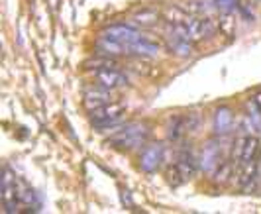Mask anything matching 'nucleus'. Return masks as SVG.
<instances>
[{
  "label": "nucleus",
  "instance_id": "13",
  "mask_svg": "<svg viewBox=\"0 0 261 214\" xmlns=\"http://www.w3.org/2000/svg\"><path fill=\"white\" fill-rule=\"evenodd\" d=\"M177 167L181 169V173L185 175V179H191V177L196 173V169H198V165H196V159L193 157V153L187 151V149H183V151L179 153Z\"/></svg>",
  "mask_w": 261,
  "mask_h": 214
},
{
  "label": "nucleus",
  "instance_id": "6",
  "mask_svg": "<svg viewBox=\"0 0 261 214\" xmlns=\"http://www.w3.org/2000/svg\"><path fill=\"white\" fill-rule=\"evenodd\" d=\"M96 83L106 91H114L120 87H126L128 77L118 69H102V71H96Z\"/></svg>",
  "mask_w": 261,
  "mask_h": 214
},
{
  "label": "nucleus",
  "instance_id": "8",
  "mask_svg": "<svg viewBox=\"0 0 261 214\" xmlns=\"http://www.w3.org/2000/svg\"><path fill=\"white\" fill-rule=\"evenodd\" d=\"M128 54L140 55V57H155L159 54V43L153 38H145L142 34V40H138L136 43L128 45Z\"/></svg>",
  "mask_w": 261,
  "mask_h": 214
},
{
  "label": "nucleus",
  "instance_id": "19",
  "mask_svg": "<svg viewBox=\"0 0 261 214\" xmlns=\"http://www.w3.org/2000/svg\"><path fill=\"white\" fill-rule=\"evenodd\" d=\"M185 130H187V122H185V116H175V118H171V122H169L167 136H169V140L177 142V140H179V138L185 134Z\"/></svg>",
  "mask_w": 261,
  "mask_h": 214
},
{
  "label": "nucleus",
  "instance_id": "24",
  "mask_svg": "<svg viewBox=\"0 0 261 214\" xmlns=\"http://www.w3.org/2000/svg\"><path fill=\"white\" fill-rule=\"evenodd\" d=\"M246 138H248V136H240V138L234 142V149H232V161H234V163H238V161L242 163V153H244Z\"/></svg>",
  "mask_w": 261,
  "mask_h": 214
},
{
  "label": "nucleus",
  "instance_id": "17",
  "mask_svg": "<svg viewBox=\"0 0 261 214\" xmlns=\"http://www.w3.org/2000/svg\"><path fill=\"white\" fill-rule=\"evenodd\" d=\"M238 181H240V185L242 187H246V185H249L255 177H257V161H246V163H242V171L238 173Z\"/></svg>",
  "mask_w": 261,
  "mask_h": 214
},
{
  "label": "nucleus",
  "instance_id": "26",
  "mask_svg": "<svg viewBox=\"0 0 261 214\" xmlns=\"http://www.w3.org/2000/svg\"><path fill=\"white\" fill-rule=\"evenodd\" d=\"M236 2H238V0H216V8L222 10V12H232Z\"/></svg>",
  "mask_w": 261,
  "mask_h": 214
},
{
  "label": "nucleus",
  "instance_id": "20",
  "mask_svg": "<svg viewBox=\"0 0 261 214\" xmlns=\"http://www.w3.org/2000/svg\"><path fill=\"white\" fill-rule=\"evenodd\" d=\"M163 18L169 22V24H185L187 20H189V16L185 12L183 8H179V6H169V8H165L163 10Z\"/></svg>",
  "mask_w": 261,
  "mask_h": 214
},
{
  "label": "nucleus",
  "instance_id": "2",
  "mask_svg": "<svg viewBox=\"0 0 261 214\" xmlns=\"http://www.w3.org/2000/svg\"><path fill=\"white\" fill-rule=\"evenodd\" d=\"M126 106L120 104V102H108L105 106L96 108V110H91V122L94 128L98 130H105V128H110L120 122L122 114H124Z\"/></svg>",
  "mask_w": 261,
  "mask_h": 214
},
{
  "label": "nucleus",
  "instance_id": "12",
  "mask_svg": "<svg viewBox=\"0 0 261 214\" xmlns=\"http://www.w3.org/2000/svg\"><path fill=\"white\" fill-rule=\"evenodd\" d=\"M85 108L91 112V110H96V108L105 106L110 102V94L106 93V91H89V93L85 94Z\"/></svg>",
  "mask_w": 261,
  "mask_h": 214
},
{
  "label": "nucleus",
  "instance_id": "10",
  "mask_svg": "<svg viewBox=\"0 0 261 214\" xmlns=\"http://www.w3.org/2000/svg\"><path fill=\"white\" fill-rule=\"evenodd\" d=\"M96 49L100 55H108V57H116L120 54H126L128 51V45L120 43V41L108 40V38H100L96 43Z\"/></svg>",
  "mask_w": 261,
  "mask_h": 214
},
{
  "label": "nucleus",
  "instance_id": "28",
  "mask_svg": "<svg viewBox=\"0 0 261 214\" xmlns=\"http://www.w3.org/2000/svg\"><path fill=\"white\" fill-rule=\"evenodd\" d=\"M251 100H253V104L257 106V110H261V91H259V93H257V94H255V96H253Z\"/></svg>",
  "mask_w": 261,
  "mask_h": 214
},
{
  "label": "nucleus",
  "instance_id": "9",
  "mask_svg": "<svg viewBox=\"0 0 261 214\" xmlns=\"http://www.w3.org/2000/svg\"><path fill=\"white\" fill-rule=\"evenodd\" d=\"M220 161H222L220 159V146H216V144H208V146H204L202 155H200V167H202L204 171L212 173Z\"/></svg>",
  "mask_w": 261,
  "mask_h": 214
},
{
  "label": "nucleus",
  "instance_id": "1",
  "mask_svg": "<svg viewBox=\"0 0 261 214\" xmlns=\"http://www.w3.org/2000/svg\"><path fill=\"white\" fill-rule=\"evenodd\" d=\"M149 126L144 122H134L124 128H118L114 134L108 138V146L116 147V149H132L145 144V140L149 138Z\"/></svg>",
  "mask_w": 261,
  "mask_h": 214
},
{
  "label": "nucleus",
  "instance_id": "21",
  "mask_svg": "<svg viewBox=\"0 0 261 214\" xmlns=\"http://www.w3.org/2000/svg\"><path fill=\"white\" fill-rule=\"evenodd\" d=\"M85 69H94V71H102V69H118V63L114 59H110L108 55H100L96 59H91L85 63Z\"/></svg>",
  "mask_w": 261,
  "mask_h": 214
},
{
  "label": "nucleus",
  "instance_id": "25",
  "mask_svg": "<svg viewBox=\"0 0 261 214\" xmlns=\"http://www.w3.org/2000/svg\"><path fill=\"white\" fill-rule=\"evenodd\" d=\"M218 28V22H214L212 16H204L202 18V30H204V38H210Z\"/></svg>",
  "mask_w": 261,
  "mask_h": 214
},
{
  "label": "nucleus",
  "instance_id": "16",
  "mask_svg": "<svg viewBox=\"0 0 261 214\" xmlns=\"http://www.w3.org/2000/svg\"><path fill=\"white\" fill-rule=\"evenodd\" d=\"M132 20L136 24H140V26H153V24L159 22V12L153 10V8H142V10H138L134 14Z\"/></svg>",
  "mask_w": 261,
  "mask_h": 214
},
{
  "label": "nucleus",
  "instance_id": "18",
  "mask_svg": "<svg viewBox=\"0 0 261 214\" xmlns=\"http://www.w3.org/2000/svg\"><path fill=\"white\" fill-rule=\"evenodd\" d=\"M218 30L222 32L226 38L236 36V16L232 12H222L218 18Z\"/></svg>",
  "mask_w": 261,
  "mask_h": 214
},
{
  "label": "nucleus",
  "instance_id": "3",
  "mask_svg": "<svg viewBox=\"0 0 261 214\" xmlns=\"http://www.w3.org/2000/svg\"><path fill=\"white\" fill-rule=\"evenodd\" d=\"M163 159H165V147L161 144H149L140 153V169L144 173H155L163 165Z\"/></svg>",
  "mask_w": 261,
  "mask_h": 214
},
{
  "label": "nucleus",
  "instance_id": "7",
  "mask_svg": "<svg viewBox=\"0 0 261 214\" xmlns=\"http://www.w3.org/2000/svg\"><path fill=\"white\" fill-rule=\"evenodd\" d=\"M234 130V112L228 106L216 108L214 112V132L218 136H226Z\"/></svg>",
  "mask_w": 261,
  "mask_h": 214
},
{
  "label": "nucleus",
  "instance_id": "5",
  "mask_svg": "<svg viewBox=\"0 0 261 214\" xmlns=\"http://www.w3.org/2000/svg\"><path fill=\"white\" fill-rule=\"evenodd\" d=\"M102 38H108V40L120 41L124 45H132L138 40H142V34L132 26H126V24H114V26H108L102 32Z\"/></svg>",
  "mask_w": 261,
  "mask_h": 214
},
{
  "label": "nucleus",
  "instance_id": "14",
  "mask_svg": "<svg viewBox=\"0 0 261 214\" xmlns=\"http://www.w3.org/2000/svg\"><path fill=\"white\" fill-rule=\"evenodd\" d=\"M169 49H171V54L181 55V57H189V55L193 54V41L169 36Z\"/></svg>",
  "mask_w": 261,
  "mask_h": 214
},
{
  "label": "nucleus",
  "instance_id": "15",
  "mask_svg": "<svg viewBox=\"0 0 261 214\" xmlns=\"http://www.w3.org/2000/svg\"><path fill=\"white\" fill-rule=\"evenodd\" d=\"M259 138L257 136H251L249 134L246 138V144H244V153H242V163H246V161H253L257 157V153H259Z\"/></svg>",
  "mask_w": 261,
  "mask_h": 214
},
{
  "label": "nucleus",
  "instance_id": "23",
  "mask_svg": "<svg viewBox=\"0 0 261 214\" xmlns=\"http://www.w3.org/2000/svg\"><path fill=\"white\" fill-rule=\"evenodd\" d=\"M165 175H167V183H169L171 187H179V185H183L185 181H187V179H185V175L181 173V169L177 167V163H175V165H171Z\"/></svg>",
  "mask_w": 261,
  "mask_h": 214
},
{
  "label": "nucleus",
  "instance_id": "4",
  "mask_svg": "<svg viewBox=\"0 0 261 214\" xmlns=\"http://www.w3.org/2000/svg\"><path fill=\"white\" fill-rule=\"evenodd\" d=\"M20 201V193L16 185V177L8 167H4V177H2V204L4 212H16V206Z\"/></svg>",
  "mask_w": 261,
  "mask_h": 214
},
{
  "label": "nucleus",
  "instance_id": "11",
  "mask_svg": "<svg viewBox=\"0 0 261 214\" xmlns=\"http://www.w3.org/2000/svg\"><path fill=\"white\" fill-rule=\"evenodd\" d=\"M234 177V161H220L212 171V181L218 185H226Z\"/></svg>",
  "mask_w": 261,
  "mask_h": 214
},
{
  "label": "nucleus",
  "instance_id": "22",
  "mask_svg": "<svg viewBox=\"0 0 261 214\" xmlns=\"http://www.w3.org/2000/svg\"><path fill=\"white\" fill-rule=\"evenodd\" d=\"M187 28H189V34H191V40L198 41L204 38V30H202V18L198 16H189L187 20Z\"/></svg>",
  "mask_w": 261,
  "mask_h": 214
},
{
  "label": "nucleus",
  "instance_id": "27",
  "mask_svg": "<svg viewBox=\"0 0 261 214\" xmlns=\"http://www.w3.org/2000/svg\"><path fill=\"white\" fill-rule=\"evenodd\" d=\"M132 67L136 69L138 73H144V75H147V73H149V65H147V63H142V61H138V63H134Z\"/></svg>",
  "mask_w": 261,
  "mask_h": 214
}]
</instances>
